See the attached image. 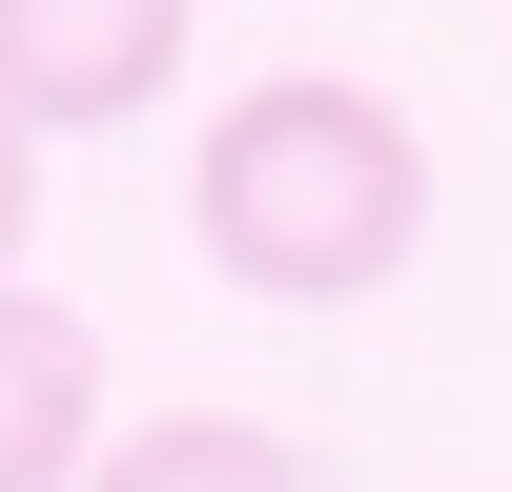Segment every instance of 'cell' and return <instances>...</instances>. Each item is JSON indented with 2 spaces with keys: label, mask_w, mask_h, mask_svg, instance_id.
I'll list each match as a JSON object with an SVG mask.
<instances>
[{
  "label": "cell",
  "mask_w": 512,
  "mask_h": 492,
  "mask_svg": "<svg viewBox=\"0 0 512 492\" xmlns=\"http://www.w3.org/2000/svg\"><path fill=\"white\" fill-rule=\"evenodd\" d=\"M185 226L246 308H369V287L431 246V144H410L390 82H226L185 144Z\"/></svg>",
  "instance_id": "obj_1"
},
{
  "label": "cell",
  "mask_w": 512,
  "mask_h": 492,
  "mask_svg": "<svg viewBox=\"0 0 512 492\" xmlns=\"http://www.w3.org/2000/svg\"><path fill=\"white\" fill-rule=\"evenodd\" d=\"M185 82V0H0V123L82 144V123H144Z\"/></svg>",
  "instance_id": "obj_2"
},
{
  "label": "cell",
  "mask_w": 512,
  "mask_h": 492,
  "mask_svg": "<svg viewBox=\"0 0 512 492\" xmlns=\"http://www.w3.org/2000/svg\"><path fill=\"white\" fill-rule=\"evenodd\" d=\"M103 472V328L0 287V492H82Z\"/></svg>",
  "instance_id": "obj_3"
},
{
  "label": "cell",
  "mask_w": 512,
  "mask_h": 492,
  "mask_svg": "<svg viewBox=\"0 0 512 492\" xmlns=\"http://www.w3.org/2000/svg\"><path fill=\"white\" fill-rule=\"evenodd\" d=\"M82 492H308V451L267 410H144V431H103Z\"/></svg>",
  "instance_id": "obj_4"
},
{
  "label": "cell",
  "mask_w": 512,
  "mask_h": 492,
  "mask_svg": "<svg viewBox=\"0 0 512 492\" xmlns=\"http://www.w3.org/2000/svg\"><path fill=\"white\" fill-rule=\"evenodd\" d=\"M21 226H41V144L0 123V267H21Z\"/></svg>",
  "instance_id": "obj_5"
}]
</instances>
